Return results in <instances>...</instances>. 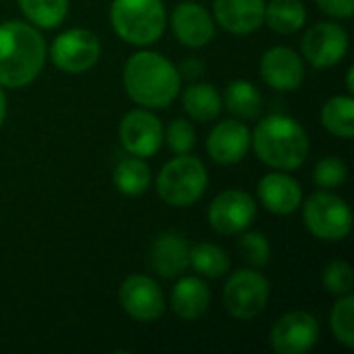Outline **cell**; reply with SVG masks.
<instances>
[{
  "label": "cell",
  "mask_w": 354,
  "mask_h": 354,
  "mask_svg": "<svg viewBox=\"0 0 354 354\" xmlns=\"http://www.w3.org/2000/svg\"><path fill=\"white\" fill-rule=\"evenodd\" d=\"M46 41L37 27L23 21L0 25V87L19 89L37 79L46 64Z\"/></svg>",
  "instance_id": "6da1fadb"
},
{
  "label": "cell",
  "mask_w": 354,
  "mask_h": 354,
  "mask_svg": "<svg viewBox=\"0 0 354 354\" xmlns=\"http://www.w3.org/2000/svg\"><path fill=\"white\" fill-rule=\"evenodd\" d=\"M129 97L143 108H168L180 89L178 68L158 52L133 54L122 73Z\"/></svg>",
  "instance_id": "7a4b0ae2"
},
{
  "label": "cell",
  "mask_w": 354,
  "mask_h": 354,
  "mask_svg": "<svg viewBox=\"0 0 354 354\" xmlns=\"http://www.w3.org/2000/svg\"><path fill=\"white\" fill-rule=\"evenodd\" d=\"M257 158L274 170H297L309 156V135L303 124L286 114L266 116L251 135Z\"/></svg>",
  "instance_id": "3957f363"
},
{
  "label": "cell",
  "mask_w": 354,
  "mask_h": 354,
  "mask_svg": "<svg viewBox=\"0 0 354 354\" xmlns=\"http://www.w3.org/2000/svg\"><path fill=\"white\" fill-rule=\"evenodd\" d=\"M110 21L127 44L151 46L166 29V8L162 0H114Z\"/></svg>",
  "instance_id": "277c9868"
},
{
  "label": "cell",
  "mask_w": 354,
  "mask_h": 354,
  "mask_svg": "<svg viewBox=\"0 0 354 354\" xmlns=\"http://www.w3.org/2000/svg\"><path fill=\"white\" fill-rule=\"evenodd\" d=\"M209 176L203 162L183 153L170 160L158 174V195L172 207H189L199 201L207 189Z\"/></svg>",
  "instance_id": "5b68a950"
},
{
  "label": "cell",
  "mask_w": 354,
  "mask_h": 354,
  "mask_svg": "<svg viewBox=\"0 0 354 354\" xmlns=\"http://www.w3.org/2000/svg\"><path fill=\"white\" fill-rule=\"evenodd\" d=\"M303 222L315 239L336 243L351 234L353 212L342 197L330 191H317L305 201Z\"/></svg>",
  "instance_id": "8992f818"
},
{
  "label": "cell",
  "mask_w": 354,
  "mask_h": 354,
  "mask_svg": "<svg viewBox=\"0 0 354 354\" xmlns=\"http://www.w3.org/2000/svg\"><path fill=\"white\" fill-rule=\"evenodd\" d=\"M224 307L241 322L255 319L270 301V282L261 272L241 270L234 272L224 286Z\"/></svg>",
  "instance_id": "52a82bcc"
},
{
  "label": "cell",
  "mask_w": 354,
  "mask_h": 354,
  "mask_svg": "<svg viewBox=\"0 0 354 354\" xmlns=\"http://www.w3.org/2000/svg\"><path fill=\"white\" fill-rule=\"evenodd\" d=\"M102 54V44L97 35L89 29H68L62 31L50 46V60L62 73L79 75L95 66Z\"/></svg>",
  "instance_id": "ba28073f"
},
{
  "label": "cell",
  "mask_w": 354,
  "mask_h": 354,
  "mask_svg": "<svg viewBox=\"0 0 354 354\" xmlns=\"http://www.w3.org/2000/svg\"><path fill=\"white\" fill-rule=\"evenodd\" d=\"M122 311L141 324L158 322L166 311V299L160 284L143 274L129 276L118 292Z\"/></svg>",
  "instance_id": "9c48e42d"
},
{
  "label": "cell",
  "mask_w": 354,
  "mask_h": 354,
  "mask_svg": "<svg viewBox=\"0 0 354 354\" xmlns=\"http://www.w3.org/2000/svg\"><path fill=\"white\" fill-rule=\"evenodd\" d=\"M257 216L255 199L241 189H228L220 193L207 209L209 226L224 236L239 234L247 230Z\"/></svg>",
  "instance_id": "30bf717a"
},
{
  "label": "cell",
  "mask_w": 354,
  "mask_h": 354,
  "mask_svg": "<svg viewBox=\"0 0 354 354\" xmlns=\"http://www.w3.org/2000/svg\"><path fill=\"white\" fill-rule=\"evenodd\" d=\"M319 342V322L307 311L284 313L270 332V344L278 354H305Z\"/></svg>",
  "instance_id": "8fae6325"
},
{
  "label": "cell",
  "mask_w": 354,
  "mask_h": 354,
  "mask_svg": "<svg viewBox=\"0 0 354 354\" xmlns=\"http://www.w3.org/2000/svg\"><path fill=\"white\" fill-rule=\"evenodd\" d=\"M301 50L315 68L336 66L348 52V33L340 23H317L305 33Z\"/></svg>",
  "instance_id": "7c38bea8"
},
{
  "label": "cell",
  "mask_w": 354,
  "mask_h": 354,
  "mask_svg": "<svg viewBox=\"0 0 354 354\" xmlns=\"http://www.w3.org/2000/svg\"><path fill=\"white\" fill-rule=\"evenodd\" d=\"M118 137L131 156L151 158L164 143V129L156 114L137 108L120 120Z\"/></svg>",
  "instance_id": "4fadbf2b"
},
{
  "label": "cell",
  "mask_w": 354,
  "mask_h": 354,
  "mask_svg": "<svg viewBox=\"0 0 354 354\" xmlns=\"http://www.w3.org/2000/svg\"><path fill=\"white\" fill-rule=\"evenodd\" d=\"M259 71L263 81L278 91H297L305 81L303 58L286 46L270 48L261 56Z\"/></svg>",
  "instance_id": "5bb4252c"
},
{
  "label": "cell",
  "mask_w": 354,
  "mask_h": 354,
  "mask_svg": "<svg viewBox=\"0 0 354 354\" xmlns=\"http://www.w3.org/2000/svg\"><path fill=\"white\" fill-rule=\"evenodd\" d=\"M251 147V131L245 122L222 120L207 137V153L216 164L232 166L245 160Z\"/></svg>",
  "instance_id": "9a60e30c"
},
{
  "label": "cell",
  "mask_w": 354,
  "mask_h": 354,
  "mask_svg": "<svg viewBox=\"0 0 354 354\" xmlns=\"http://www.w3.org/2000/svg\"><path fill=\"white\" fill-rule=\"evenodd\" d=\"M172 31L183 46L203 48L216 35V25L212 15L199 2H183L172 12Z\"/></svg>",
  "instance_id": "2e32d148"
},
{
  "label": "cell",
  "mask_w": 354,
  "mask_h": 354,
  "mask_svg": "<svg viewBox=\"0 0 354 354\" xmlns=\"http://www.w3.org/2000/svg\"><path fill=\"white\" fill-rule=\"evenodd\" d=\"M257 195L261 205L276 214V216H288L297 212L303 203V189L299 180L284 172H270L259 180Z\"/></svg>",
  "instance_id": "e0dca14e"
},
{
  "label": "cell",
  "mask_w": 354,
  "mask_h": 354,
  "mask_svg": "<svg viewBox=\"0 0 354 354\" xmlns=\"http://www.w3.org/2000/svg\"><path fill=\"white\" fill-rule=\"evenodd\" d=\"M266 0H214V17L222 29L247 35L263 25Z\"/></svg>",
  "instance_id": "ac0fdd59"
},
{
  "label": "cell",
  "mask_w": 354,
  "mask_h": 354,
  "mask_svg": "<svg viewBox=\"0 0 354 354\" xmlns=\"http://www.w3.org/2000/svg\"><path fill=\"white\" fill-rule=\"evenodd\" d=\"M189 243L178 232H164L156 239L149 251L151 268L166 280L178 278L189 268Z\"/></svg>",
  "instance_id": "d6986e66"
},
{
  "label": "cell",
  "mask_w": 354,
  "mask_h": 354,
  "mask_svg": "<svg viewBox=\"0 0 354 354\" xmlns=\"http://www.w3.org/2000/svg\"><path fill=\"white\" fill-rule=\"evenodd\" d=\"M212 292L209 286L195 276H185L180 278L170 295V305L176 317L183 322H197L201 319L207 309H209Z\"/></svg>",
  "instance_id": "ffe728a7"
},
{
  "label": "cell",
  "mask_w": 354,
  "mask_h": 354,
  "mask_svg": "<svg viewBox=\"0 0 354 354\" xmlns=\"http://www.w3.org/2000/svg\"><path fill=\"white\" fill-rule=\"evenodd\" d=\"M183 108L197 122L216 120L222 112V95L212 83H195L183 91Z\"/></svg>",
  "instance_id": "44dd1931"
},
{
  "label": "cell",
  "mask_w": 354,
  "mask_h": 354,
  "mask_svg": "<svg viewBox=\"0 0 354 354\" xmlns=\"http://www.w3.org/2000/svg\"><path fill=\"white\" fill-rule=\"evenodd\" d=\"M307 21V10L301 0H270L266 2L263 23L282 35L297 33Z\"/></svg>",
  "instance_id": "7402d4cb"
},
{
  "label": "cell",
  "mask_w": 354,
  "mask_h": 354,
  "mask_svg": "<svg viewBox=\"0 0 354 354\" xmlns=\"http://www.w3.org/2000/svg\"><path fill=\"white\" fill-rule=\"evenodd\" d=\"M114 187L129 197H139L143 195L149 185H151V170L143 162V158L131 156L124 158L116 164L114 168Z\"/></svg>",
  "instance_id": "603a6c76"
},
{
  "label": "cell",
  "mask_w": 354,
  "mask_h": 354,
  "mask_svg": "<svg viewBox=\"0 0 354 354\" xmlns=\"http://www.w3.org/2000/svg\"><path fill=\"white\" fill-rule=\"evenodd\" d=\"M322 124L328 133L340 139L354 137V100L353 95H336L322 108Z\"/></svg>",
  "instance_id": "cb8c5ba5"
},
{
  "label": "cell",
  "mask_w": 354,
  "mask_h": 354,
  "mask_svg": "<svg viewBox=\"0 0 354 354\" xmlns=\"http://www.w3.org/2000/svg\"><path fill=\"white\" fill-rule=\"evenodd\" d=\"M224 104H226L228 112H232L239 118H255V116H259V112L263 108V97L253 83H249L245 79H236L226 87Z\"/></svg>",
  "instance_id": "d4e9b609"
},
{
  "label": "cell",
  "mask_w": 354,
  "mask_h": 354,
  "mask_svg": "<svg viewBox=\"0 0 354 354\" xmlns=\"http://www.w3.org/2000/svg\"><path fill=\"white\" fill-rule=\"evenodd\" d=\"M21 12L33 27L54 29L68 15V0H17Z\"/></svg>",
  "instance_id": "484cf974"
},
{
  "label": "cell",
  "mask_w": 354,
  "mask_h": 354,
  "mask_svg": "<svg viewBox=\"0 0 354 354\" xmlns=\"http://www.w3.org/2000/svg\"><path fill=\"white\" fill-rule=\"evenodd\" d=\"M189 263L205 278H222L230 270L228 253L212 243L195 245L189 251Z\"/></svg>",
  "instance_id": "4316f807"
},
{
  "label": "cell",
  "mask_w": 354,
  "mask_h": 354,
  "mask_svg": "<svg viewBox=\"0 0 354 354\" xmlns=\"http://www.w3.org/2000/svg\"><path fill=\"white\" fill-rule=\"evenodd\" d=\"M330 328L334 338L346 348L354 346V297L344 295L338 297L336 305L330 313Z\"/></svg>",
  "instance_id": "83f0119b"
},
{
  "label": "cell",
  "mask_w": 354,
  "mask_h": 354,
  "mask_svg": "<svg viewBox=\"0 0 354 354\" xmlns=\"http://www.w3.org/2000/svg\"><path fill=\"white\" fill-rule=\"evenodd\" d=\"M164 141L166 145L176 153V156H183V153H191L195 143H197V133H195V127L185 120V118H176L174 122L168 124V129L164 131Z\"/></svg>",
  "instance_id": "f1b7e54d"
},
{
  "label": "cell",
  "mask_w": 354,
  "mask_h": 354,
  "mask_svg": "<svg viewBox=\"0 0 354 354\" xmlns=\"http://www.w3.org/2000/svg\"><path fill=\"white\" fill-rule=\"evenodd\" d=\"M346 176H348V168L344 160H340L338 156H328L319 160L313 170V180L319 189H336L346 180Z\"/></svg>",
  "instance_id": "f546056e"
},
{
  "label": "cell",
  "mask_w": 354,
  "mask_h": 354,
  "mask_svg": "<svg viewBox=\"0 0 354 354\" xmlns=\"http://www.w3.org/2000/svg\"><path fill=\"white\" fill-rule=\"evenodd\" d=\"M239 251H241L243 259L247 263H251L253 268H266L272 257L270 241L261 232H247L245 236H241Z\"/></svg>",
  "instance_id": "4dcf8cb0"
},
{
  "label": "cell",
  "mask_w": 354,
  "mask_h": 354,
  "mask_svg": "<svg viewBox=\"0 0 354 354\" xmlns=\"http://www.w3.org/2000/svg\"><path fill=\"white\" fill-rule=\"evenodd\" d=\"M324 286L328 292L336 297L353 295V268L346 261H332L324 270Z\"/></svg>",
  "instance_id": "1f68e13d"
},
{
  "label": "cell",
  "mask_w": 354,
  "mask_h": 354,
  "mask_svg": "<svg viewBox=\"0 0 354 354\" xmlns=\"http://www.w3.org/2000/svg\"><path fill=\"white\" fill-rule=\"evenodd\" d=\"M319 10L334 19H351L354 15V0H315Z\"/></svg>",
  "instance_id": "d6a6232c"
},
{
  "label": "cell",
  "mask_w": 354,
  "mask_h": 354,
  "mask_svg": "<svg viewBox=\"0 0 354 354\" xmlns=\"http://www.w3.org/2000/svg\"><path fill=\"white\" fill-rule=\"evenodd\" d=\"M178 73H183L187 79H195V77H199V75L203 73V64H201L199 60L191 58V60H185V62H183V66H180Z\"/></svg>",
  "instance_id": "836d02e7"
},
{
  "label": "cell",
  "mask_w": 354,
  "mask_h": 354,
  "mask_svg": "<svg viewBox=\"0 0 354 354\" xmlns=\"http://www.w3.org/2000/svg\"><path fill=\"white\" fill-rule=\"evenodd\" d=\"M4 118H6V93H4V89L0 87V127H2V122H4Z\"/></svg>",
  "instance_id": "e575fe53"
},
{
  "label": "cell",
  "mask_w": 354,
  "mask_h": 354,
  "mask_svg": "<svg viewBox=\"0 0 354 354\" xmlns=\"http://www.w3.org/2000/svg\"><path fill=\"white\" fill-rule=\"evenodd\" d=\"M353 75H354V66H351V68H348V73H346V77H348V79H346V87H348V93H353V91H354Z\"/></svg>",
  "instance_id": "d590c367"
}]
</instances>
